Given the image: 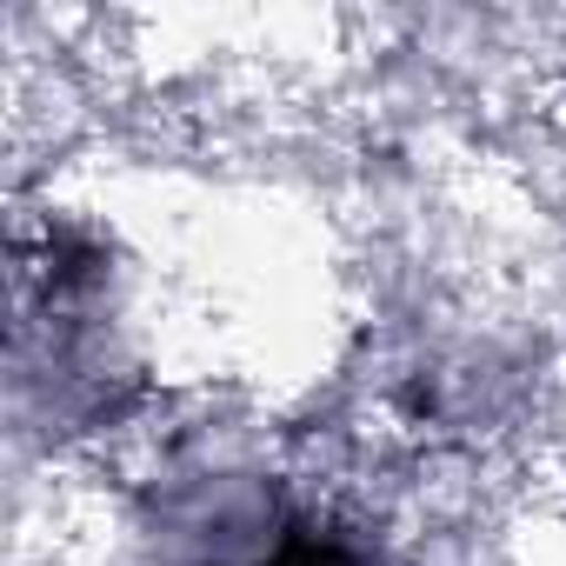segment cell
Instances as JSON below:
<instances>
[{"label":"cell","instance_id":"1","mask_svg":"<svg viewBox=\"0 0 566 566\" xmlns=\"http://www.w3.org/2000/svg\"><path fill=\"white\" fill-rule=\"evenodd\" d=\"M266 566H354L347 553H334V546H314V539H294V546H280Z\"/></svg>","mask_w":566,"mask_h":566}]
</instances>
